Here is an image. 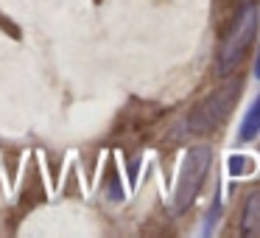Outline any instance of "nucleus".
I'll return each instance as SVG.
<instances>
[{
  "label": "nucleus",
  "instance_id": "obj_1",
  "mask_svg": "<svg viewBox=\"0 0 260 238\" xmlns=\"http://www.w3.org/2000/svg\"><path fill=\"white\" fill-rule=\"evenodd\" d=\"M254 34H257V6L249 0V3L238 6V12L232 14L230 25H226V34L221 37V45H218V73L221 76L235 73V68L243 62L249 45H252Z\"/></svg>",
  "mask_w": 260,
  "mask_h": 238
},
{
  "label": "nucleus",
  "instance_id": "obj_2",
  "mask_svg": "<svg viewBox=\"0 0 260 238\" xmlns=\"http://www.w3.org/2000/svg\"><path fill=\"white\" fill-rule=\"evenodd\" d=\"M210 163H213L210 146H193L185 152V160H182V165H179V176H176L174 199H171V213L179 216L193 204V199L199 196V191H202V185H204Z\"/></svg>",
  "mask_w": 260,
  "mask_h": 238
},
{
  "label": "nucleus",
  "instance_id": "obj_3",
  "mask_svg": "<svg viewBox=\"0 0 260 238\" xmlns=\"http://www.w3.org/2000/svg\"><path fill=\"white\" fill-rule=\"evenodd\" d=\"M238 93H241V81H230V84H221L218 90H213L202 104H196L187 118V129L204 135V132H213L215 126H221L226 121V115L232 112L238 101Z\"/></svg>",
  "mask_w": 260,
  "mask_h": 238
},
{
  "label": "nucleus",
  "instance_id": "obj_4",
  "mask_svg": "<svg viewBox=\"0 0 260 238\" xmlns=\"http://www.w3.org/2000/svg\"><path fill=\"white\" fill-rule=\"evenodd\" d=\"M241 232L243 235H260V193H252L246 199L243 207V219H241Z\"/></svg>",
  "mask_w": 260,
  "mask_h": 238
},
{
  "label": "nucleus",
  "instance_id": "obj_5",
  "mask_svg": "<svg viewBox=\"0 0 260 238\" xmlns=\"http://www.w3.org/2000/svg\"><path fill=\"white\" fill-rule=\"evenodd\" d=\"M260 132V96L252 101V107L246 109V115H243V124H241V140H252L254 135Z\"/></svg>",
  "mask_w": 260,
  "mask_h": 238
},
{
  "label": "nucleus",
  "instance_id": "obj_6",
  "mask_svg": "<svg viewBox=\"0 0 260 238\" xmlns=\"http://www.w3.org/2000/svg\"><path fill=\"white\" fill-rule=\"evenodd\" d=\"M249 171H252V163H249L246 157H241V154L230 157V174L241 176V174H249Z\"/></svg>",
  "mask_w": 260,
  "mask_h": 238
},
{
  "label": "nucleus",
  "instance_id": "obj_7",
  "mask_svg": "<svg viewBox=\"0 0 260 238\" xmlns=\"http://www.w3.org/2000/svg\"><path fill=\"white\" fill-rule=\"evenodd\" d=\"M218 216H221V191H218V196H215V202H213V210H210V216H207L204 235H210V232H213V227H215V221H218Z\"/></svg>",
  "mask_w": 260,
  "mask_h": 238
},
{
  "label": "nucleus",
  "instance_id": "obj_8",
  "mask_svg": "<svg viewBox=\"0 0 260 238\" xmlns=\"http://www.w3.org/2000/svg\"><path fill=\"white\" fill-rule=\"evenodd\" d=\"M254 76L260 79V53H257V62H254Z\"/></svg>",
  "mask_w": 260,
  "mask_h": 238
}]
</instances>
